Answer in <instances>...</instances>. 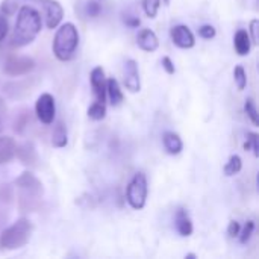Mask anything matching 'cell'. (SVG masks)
I'll use <instances>...</instances> for the list:
<instances>
[{
	"instance_id": "obj_34",
	"label": "cell",
	"mask_w": 259,
	"mask_h": 259,
	"mask_svg": "<svg viewBox=\"0 0 259 259\" xmlns=\"http://www.w3.org/2000/svg\"><path fill=\"white\" fill-rule=\"evenodd\" d=\"M161 64H162V68L165 70V73H167V74H175L176 68H175L173 61H171L168 56H164V58H162V61H161Z\"/></svg>"
},
{
	"instance_id": "obj_23",
	"label": "cell",
	"mask_w": 259,
	"mask_h": 259,
	"mask_svg": "<svg viewBox=\"0 0 259 259\" xmlns=\"http://www.w3.org/2000/svg\"><path fill=\"white\" fill-rule=\"evenodd\" d=\"M23 5V0H3L0 5V12L5 15H12Z\"/></svg>"
},
{
	"instance_id": "obj_10",
	"label": "cell",
	"mask_w": 259,
	"mask_h": 259,
	"mask_svg": "<svg viewBox=\"0 0 259 259\" xmlns=\"http://www.w3.org/2000/svg\"><path fill=\"white\" fill-rule=\"evenodd\" d=\"M170 35H171V41L175 42V46H178L181 49H191L196 44V38H194L193 32L185 24H178V26L171 27Z\"/></svg>"
},
{
	"instance_id": "obj_14",
	"label": "cell",
	"mask_w": 259,
	"mask_h": 259,
	"mask_svg": "<svg viewBox=\"0 0 259 259\" xmlns=\"http://www.w3.org/2000/svg\"><path fill=\"white\" fill-rule=\"evenodd\" d=\"M175 223H176V231L179 232L181 237H190L193 234V222L185 209L182 208L178 209Z\"/></svg>"
},
{
	"instance_id": "obj_20",
	"label": "cell",
	"mask_w": 259,
	"mask_h": 259,
	"mask_svg": "<svg viewBox=\"0 0 259 259\" xmlns=\"http://www.w3.org/2000/svg\"><path fill=\"white\" fill-rule=\"evenodd\" d=\"M241 168H243V161H241V158L238 156V155H232L231 158H229V161L226 162V165H225V175L226 176H235V175H238L240 171H241Z\"/></svg>"
},
{
	"instance_id": "obj_1",
	"label": "cell",
	"mask_w": 259,
	"mask_h": 259,
	"mask_svg": "<svg viewBox=\"0 0 259 259\" xmlns=\"http://www.w3.org/2000/svg\"><path fill=\"white\" fill-rule=\"evenodd\" d=\"M18 9L20 11H18L17 23L9 39L11 47L15 49H21L30 44L38 36L42 27L41 14L32 5H21Z\"/></svg>"
},
{
	"instance_id": "obj_8",
	"label": "cell",
	"mask_w": 259,
	"mask_h": 259,
	"mask_svg": "<svg viewBox=\"0 0 259 259\" xmlns=\"http://www.w3.org/2000/svg\"><path fill=\"white\" fill-rule=\"evenodd\" d=\"M35 68V61L29 56H11L3 67L5 74L11 76V77H17V76H23L30 73Z\"/></svg>"
},
{
	"instance_id": "obj_36",
	"label": "cell",
	"mask_w": 259,
	"mask_h": 259,
	"mask_svg": "<svg viewBox=\"0 0 259 259\" xmlns=\"http://www.w3.org/2000/svg\"><path fill=\"white\" fill-rule=\"evenodd\" d=\"M5 118H6V103H5V100L0 97V132L3 131Z\"/></svg>"
},
{
	"instance_id": "obj_38",
	"label": "cell",
	"mask_w": 259,
	"mask_h": 259,
	"mask_svg": "<svg viewBox=\"0 0 259 259\" xmlns=\"http://www.w3.org/2000/svg\"><path fill=\"white\" fill-rule=\"evenodd\" d=\"M187 258H188V259H194V258H196V255H194V253H190V255H187Z\"/></svg>"
},
{
	"instance_id": "obj_22",
	"label": "cell",
	"mask_w": 259,
	"mask_h": 259,
	"mask_svg": "<svg viewBox=\"0 0 259 259\" xmlns=\"http://www.w3.org/2000/svg\"><path fill=\"white\" fill-rule=\"evenodd\" d=\"M30 112L29 111H21L18 115H17V118H15V121H14V131L17 132V134H23V131L27 127V124H29V121H30V115H29Z\"/></svg>"
},
{
	"instance_id": "obj_12",
	"label": "cell",
	"mask_w": 259,
	"mask_h": 259,
	"mask_svg": "<svg viewBox=\"0 0 259 259\" xmlns=\"http://www.w3.org/2000/svg\"><path fill=\"white\" fill-rule=\"evenodd\" d=\"M15 156L20 159L21 164L27 165V167H35L36 162H38V153H36V149L33 146V143L27 141V143H23L21 146H18L15 149Z\"/></svg>"
},
{
	"instance_id": "obj_18",
	"label": "cell",
	"mask_w": 259,
	"mask_h": 259,
	"mask_svg": "<svg viewBox=\"0 0 259 259\" xmlns=\"http://www.w3.org/2000/svg\"><path fill=\"white\" fill-rule=\"evenodd\" d=\"M17 144L11 137H0V164L9 162L15 156Z\"/></svg>"
},
{
	"instance_id": "obj_29",
	"label": "cell",
	"mask_w": 259,
	"mask_h": 259,
	"mask_svg": "<svg viewBox=\"0 0 259 259\" xmlns=\"http://www.w3.org/2000/svg\"><path fill=\"white\" fill-rule=\"evenodd\" d=\"M253 231H255V222L253 220H249L246 225H244V229H243V232L238 235L240 237V243L241 244H246L250 238H252V235H253Z\"/></svg>"
},
{
	"instance_id": "obj_19",
	"label": "cell",
	"mask_w": 259,
	"mask_h": 259,
	"mask_svg": "<svg viewBox=\"0 0 259 259\" xmlns=\"http://www.w3.org/2000/svg\"><path fill=\"white\" fill-rule=\"evenodd\" d=\"M106 96L109 97V102H111L112 106H120L121 105L124 96H123V91H121L117 79L111 77V79L106 80Z\"/></svg>"
},
{
	"instance_id": "obj_13",
	"label": "cell",
	"mask_w": 259,
	"mask_h": 259,
	"mask_svg": "<svg viewBox=\"0 0 259 259\" xmlns=\"http://www.w3.org/2000/svg\"><path fill=\"white\" fill-rule=\"evenodd\" d=\"M137 44H138V47L141 50L152 53V52L158 50L159 39H158V36H156V33L153 30H150V29H141L138 32V35H137Z\"/></svg>"
},
{
	"instance_id": "obj_7",
	"label": "cell",
	"mask_w": 259,
	"mask_h": 259,
	"mask_svg": "<svg viewBox=\"0 0 259 259\" xmlns=\"http://www.w3.org/2000/svg\"><path fill=\"white\" fill-rule=\"evenodd\" d=\"M35 112L36 117L41 123L44 124H52L56 115V105H55V97L49 93H42L35 103Z\"/></svg>"
},
{
	"instance_id": "obj_17",
	"label": "cell",
	"mask_w": 259,
	"mask_h": 259,
	"mask_svg": "<svg viewBox=\"0 0 259 259\" xmlns=\"http://www.w3.org/2000/svg\"><path fill=\"white\" fill-rule=\"evenodd\" d=\"M67 143H68L67 126L62 120H58L53 127V132H52V144L58 149H62L67 146Z\"/></svg>"
},
{
	"instance_id": "obj_28",
	"label": "cell",
	"mask_w": 259,
	"mask_h": 259,
	"mask_svg": "<svg viewBox=\"0 0 259 259\" xmlns=\"http://www.w3.org/2000/svg\"><path fill=\"white\" fill-rule=\"evenodd\" d=\"M14 199V188L11 184L0 185V203H11Z\"/></svg>"
},
{
	"instance_id": "obj_27",
	"label": "cell",
	"mask_w": 259,
	"mask_h": 259,
	"mask_svg": "<svg viewBox=\"0 0 259 259\" xmlns=\"http://www.w3.org/2000/svg\"><path fill=\"white\" fill-rule=\"evenodd\" d=\"M244 149H246V150H250V149H252V152H253L255 158H258L259 156V135L258 134H255V132H250V134H247V141H246V144H244Z\"/></svg>"
},
{
	"instance_id": "obj_6",
	"label": "cell",
	"mask_w": 259,
	"mask_h": 259,
	"mask_svg": "<svg viewBox=\"0 0 259 259\" xmlns=\"http://www.w3.org/2000/svg\"><path fill=\"white\" fill-rule=\"evenodd\" d=\"M42 9V15L46 20L47 29H56L64 17V9L56 0H33Z\"/></svg>"
},
{
	"instance_id": "obj_26",
	"label": "cell",
	"mask_w": 259,
	"mask_h": 259,
	"mask_svg": "<svg viewBox=\"0 0 259 259\" xmlns=\"http://www.w3.org/2000/svg\"><path fill=\"white\" fill-rule=\"evenodd\" d=\"M244 111H246L247 117L250 118V121H252L255 126H258V109H256V105H255V100H253V99H247V100H246V103H244Z\"/></svg>"
},
{
	"instance_id": "obj_15",
	"label": "cell",
	"mask_w": 259,
	"mask_h": 259,
	"mask_svg": "<svg viewBox=\"0 0 259 259\" xmlns=\"http://www.w3.org/2000/svg\"><path fill=\"white\" fill-rule=\"evenodd\" d=\"M234 47H235V52H237L240 56L249 55L250 47H252V39H250V35H249L247 30L240 29V30L235 33V36H234Z\"/></svg>"
},
{
	"instance_id": "obj_11",
	"label": "cell",
	"mask_w": 259,
	"mask_h": 259,
	"mask_svg": "<svg viewBox=\"0 0 259 259\" xmlns=\"http://www.w3.org/2000/svg\"><path fill=\"white\" fill-rule=\"evenodd\" d=\"M124 87L131 93H138L141 90L138 64L134 59H127L124 64Z\"/></svg>"
},
{
	"instance_id": "obj_30",
	"label": "cell",
	"mask_w": 259,
	"mask_h": 259,
	"mask_svg": "<svg viewBox=\"0 0 259 259\" xmlns=\"http://www.w3.org/2000/svg\"><path fill=\"white\" fill-rule=\"evenodd\" d=\"M215 27L211 24H203L202 27H199V36L203 39H212L215 36Z\"/></svg>"
},
{
	"instance_id": "obj_16",
	"label": "cell",
	"mask_w": 259,
	"mask_h": 259,
	"mask_svg": "<svg viewBox=\"0 0 259 259\" xmlns=\"http://www.w3.org/2000/svg\"><path fill=\"white\" fill-rule=\"evenodd\" d=\"M162 143L168 155H179L184 149V143L176 132H165L162 135Z\"/></svg>"
},
{
	"instance_id": "obj_9",
	"label": "cell",
	"mask_w": 259,
	"mask_h": 259,
	"mask_svg": "<svg viewBox=\"0 0 259 259\" xmlns=\"http://www.w3.org/2000/svg\"><path fill=\"white\" fill-rule=\"evenodd\" d=\"M90 82L93 88V96L94 102L105 103L106 102V77H105V70L102 67H94L90 74Z\"/></svg>"
},
{
	"instance_id": "obj_31",
	"label": "cell",
	"mask_w": 259,
	"mask_h": 259,
	"mask_svg": "<svg viewBox=\"0 0 259 259\" xmlns=\"http://www.w3.org/2000/svg\"><path fill=\"white\" fill-rule=\"evenodd\" d=\"M250 39L253 44H258L259 42V20H252L250 21Z\"/></svg>"
},
{
	"instance_id": "obj_37",
	"label": "cell",
	"mask_w": 259,
	"mask_h": 259,
	"mask_svg": "<svg viewBox=\"0 0 259 259\" xmlns=\"http://www.w3.org/2000/svg\"><path fill=\"white\" fill-rule=\"evenodd\" d=\"M124 23H126V26H129V27H138L141 21H140L138 17H126V18H124Z\"/></svg>"
},
{
	"instance_id": "obj_39",
	"label": "cell",
	"mask_w": 259,
	"mask_h": 259,
	"mask_svg": "<svg viewBox=\"0 0 259 259\" xmlns=\"http://www.w3.org/2000/svg\"><path fill=\"white\" fill-rule=\"evenodd\" d=\"M162 3L164 5H170V0H162Z\"/></svg>"
},
{
	"instance_id": "obj_2",
	"label": "cell",
	"mask_w": 259,
	"mask_h": 259,
	"mask_svg": "<svg viewBox=\"0 0 259 259\" xmlns=\"http://www.w3.org/2000/svg\"><path fill=\"white\" fill-rule=\"evenodd\" d=\"M15 187L18 190V208L21 212H33L41 206L44 188L35 175L30 171L21 173L15 179Z\"/></svg>"
},
{
	"instance_id": "obj_35",
	"label": "cell",
	"mask_w": 259,
	"mask_h": 259,
	"mask_svg": "<svg viewBox=\"0 0 259 259\" xmlns=\"http://www.w3.org/2000/svg\"><path fill=\"white\" fill-rule=\"evenodd\" d=\"M8 29H9L8 20H6L5 14H0V41H3L5 36L8 35Z\"/></svg>"
},
{
	"instance_id": "obj_33",
	"label": "cell",
	"mask_w": 259,
	"mask_h": 259,
	"mask_svg": "<svg viewBox=\"0 0 259 259\" xmlns=\"http://www.w3.org/2000/svg\"><path fill=\"white\" fill-rule=\"evenodd\" d=\"M240 231H241L240 223H238L237 220H231V223H229V226H228V235H229L231 238H235V237L240 235Z\"/></svg>"
},
{
	"instance_id": "obj_24",
	"label": "cell",
	"mask_w": 259,
	"mask_h": 259,
	"mask_svg": "<svg viewBox=\"0 0 259 259\" xmlns=\"http://www.w3.org/2000/svg\"><path fill=\"white\" fill-rule=\"evenodd\" d=\"M234 77H235V83H237V88L240 91H243L247 85V74H246V70L243 65H237L235 70H234Z\"/></svg>"
},
{
	"instance_id": "obj_3",
	"label": "cell",
	"mask_w": 259,
	"mask_h": 259,
	"mask_svg": "<svg viewBox=\"0 0 259 259\" xmlns=\"http://www.w3.org/2000/svg\"><path fill=\"white\" fill-rule=\"evenodd\" d=\"M77 46H79V32H77V27L73 23H64V24H61L59 29L55 33L53 46H52L55 56L59 61H62V62L71 61L74 58V55H76Z\"/></svg>"
},
{
	"instance_id": "obj_25",
	"label": "cell",
	"mask_w": 259,
	"mask_h": 259,
	"mask_svg": "<svg viewBox=\"0 0 259 259\" xmlns=\"http://www.w3.org/2000/svg\"><path fill=\"white\" fill-rule=\"evenodd\" d=\"M161 6V0H143V9L149 18H155Z\"/></svg>"
},
{
	"instance_id": "obj_4",
	"label": "cell",
	"mask_w": 259,
	"mask_h": 259,
	"mask_svg": "<svg viewBox=\"0 0 259 259\" xmlns=\"http://www.w3.org/2000/svg\"><path fill=\"white\" fill-rule=\"evenodd\" d=\"M32 234V223L27 219L17 220L0 235V250H17L24 247Z\"/></svg>"
},
{
	"instance_id": "obj_21",
	"label": "cell",
	"mask_w": 259,
	"mask_h": 259,
	"mask_svg": "<svg viewBox=\"0 0 259 259\" xmlns=\"http://www.w3.org/2000/svg\"><path fill=\"white\" fill-rule=\"evenodd\" d=\"M87 114H88V117H90L91 120H94V121L103 120V118L106 117V106H105V103L94 102V103L88 108Z\"/></svg>"
},
{
	"instance_id": "obj_32",
	"label": "cell",
	"mask_w": 259,
	"mask_h": 259,
	"mask_svg": "<svg viewBox=\"0 0 259 259\" xmlns=\"http://www.w3.org/2000/svg\"><path fill=\"white\" fill-rule=\"evenodd\" d=\"M87 14L90 17H97L100 14V5L97 2H94V0H90L87 3Z\"/></svg>"
},
{
	"instance_id": "obj_5",
	"label": "cell",
	"mask_w": 259,
	"mask_h": 259,
	"mask_svg": "<svg viewBox=\"0 0 259 259\" xmlns=\"http://www.w3.org/2000/svg\"><path fill=\"white\" fill-rule=\"evenodd\" d=\"M147 178L143 171L135 173L126 188V200L134 209H143L147 200Z\"/></svg>"
}]
</instances>
